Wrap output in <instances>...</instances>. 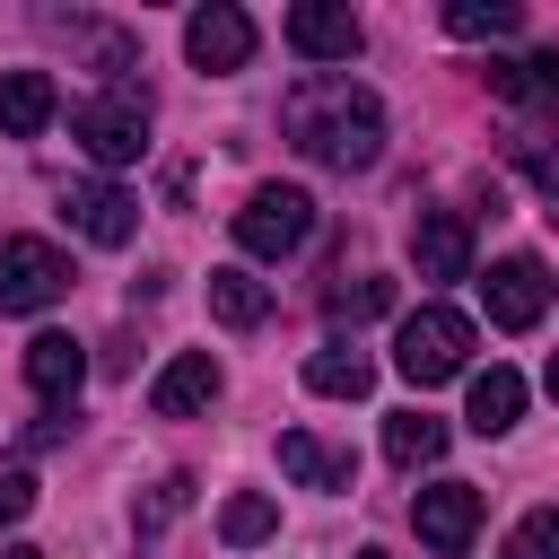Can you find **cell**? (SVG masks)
Instances as JSON below:
<instances>
[{
	"label": "cell",
	"instance_id": "17",
	"mask_svg": "<svg viewBox=\"0 0 559 559\" xmlns=\"http://www.w3.org/2000/svg\"><path fill=\"white\" fill-rule=\"evenodd\" d=\"M306 384H314L323 402H367L376 358H367V349H349V341H332V349H314V358H306Z\"/></svg>",
	"mask_w": 559,
	"mask_h": 559
},
{
	"label": "cell",
	"instance_id": "6",
	"mask_svg": "<svg viewBox=\"0 0 559 559\" xmlns=\"http://www.w3.org/2000/svg\"><path fill=\"white\" fill-rule=\"evenodd\" d=\"M411 524H419V542H428L437 559H463L472 533H480V489H472V480H428V489L411 498Z\"/></svg>",
	"mask_w": 559,
	"mask_h": 559
},
{
	"label": "cell",
	"instance_id": "14",
	"mask_svg": "<svg viewBox=\"0 0 559 559\" xmlns=\"http://www.w3.org/2000/svg\"><path fill=\"white\" fill-rule=\"evenodd\" d=\"M280 472H288L297 489H349V480H358V454H349V445H323L314 428H288V437H280Z\"/></svg>",
	"mask_w": 559,
	"mask_h": 559
},
{
	"label": "cell",
	"instance_id": "21",
	"mask_svg": "<svg viewBox=\"0 0 559 559\" xmlns=\"http://www.w3.org/2000/svg\"><path fill=\"white\" fill-rule=\"evenodd\" d=\"M271 533H280V507H271V498L245 489V498L218 507V542H227V550H253V542H271Z\"/></svg>",
	"mask_w": 559,
	"mask_h": 559
},
{
	"label": "cell",
	"instance_id": "23",
	"mask_svg": "<svg viewBox=\"0 0 559 559\" xmlns=\"http://www.w3.org/2000/svg\"><path fill=\"white\" fill-rule=\"evenodd\" d=\"M445 26H454L463 44H480V35H515V26H524V9H515V0H489V9H480V0H454V9H445Z\"/></svg>",
	"mask_w": 559,
	"mask_h": 559
},
{
	"label": "cell",
	"instance_id": "24",
	"mask_svg": "<svg viewBox=\"0 0 559 559\" xmlns=\"http://www.w3.org/2000/svg\"><path fill=\"white\" fill-rule=\"evenodd\" d=\"M183 507H192V472H166V480H157V489L131 507V524H140V533H157V524H175Z\"/></svg>",
	"mask_w": 559,
	"mask_h": 559
},
{
	"label": "cell",
	"instance_id": "27",
	"mask_svg": "<svg viewBox=\"0 0 559 559\" xmlns=\"http://www.w3.org/2000/svg\"><path fill=\"white\" fill-rule=\"evenodd\" d=\"M61 437H70V411H44V419L26 428V445H61Z\"/></svg>",
	"mask_w": 559,
	"mask_h": 559
},
{
	"label": "cell",
	"instance_id": "4",
	"mask_svg": "<svg viewBox=\"0 0 559 559\" xmlns=\"http://www.w3.org/2000/svg\"><path fill=\"white\" fill-rule=\"evenodd\" d=\"M306 236H314V201H306L297 183H253V192H245V210H236V245H245V253L280 262V253H297Z\"/></svg>",
	"mask_w": 559,
	"mask_h": 559
},
{
	"label": "cell",
	"instance_id": "22",
	"mask_svg": "<svg viewBox=\"0 0 559 559\" xmlns=\"http://www.w3.org/2000/svg\"><path fill=\"white\" fill-rule=\"evenodd\" d=\"M384 306H393V280H332L323 288V314L332 323H376Z\"/></svg>",
	"mask_w": 559,
	"mask_h": 559
},
{
	"label": "cell",
	"instance_id": "19",
	"mask_svg": "<svg viewBox=\"0 0 559 559\" xmlns=\"http://www.w3.org/2000/svg\"><path fill=\"white\" fill-rule=\"evenodd\" d=\"M384 454H393L402 472H428V463L445 454V419H428V411H393V419H384Z\"/></svg>",
	"mask_w": 559,
	"mask_h": 559
},
{
	"label": "cell",
	"instance_id": "8",
	"mask_svg": "<svg viewBox=\"0 0 559 559\" xmlns=\"http://www.w3.org/2000/svg\"><path fill=\"white\" fill-rule=\"evenodd\" d=\"M480 297H489V323H498V332H533V323L550 314V271H542L533 253H507V262H489Z\"/></svg>",
	"mask_w": 559,
	"mask_h": 559
},
{
	"label": "cell",
	"instance_id": "29",
	"mask_svg": "<svg viewBox=\"0 0 559 559\" xmlns=\"http://www.w3.org/2000/svg\"><path fill=\"white\" fill-rule=\"evenodd\" d=\"M349 559H384V550H349Z\"/></svg>",
	"mask_w": 559,
	"mask_h": 559
},
{
	"label": "cell",
	"instance_id": "18",
	"mask_svg": "<svg viewBox=\"0 0 559 559\" xmlns=\"http://www.w3.org/2000/svg\"><path fill=\"white\" fill-rule=\"evenodd\" d=\"M210 314H218L227 332H253V323L271 314V288H262L253 271H210Z\"/></svg>",
	"mask_w": 559,
	"mask_h": 559
},
{
	"label": "cell",
	"instance_id": "28",
	"mask_svg": "<svg viewBox=\"0 0 559 559\" xmlns=\"http://www.w3.org/2000/svg\"><path fill=\"white\" fill-rule=\"evenodd\" d=\"M0 559H44V550H26V542H9V550H0Z\"/></svg>",
	"mask_w": 559,
	"mask_h": 559
},
{
	"label": "cell",
	"instance_id": "12",
	"mask_svg": "<svg viewBox=\"0 0 559 559\" xmlns=\"http://www.w3.org/2000/svg\"><path fill=\"white\" fill-rule=\"evenodd\" d=\"M26 384L44 393V411H70L79 384H87V341H70V332H35V341H26Z\"/></svg>",
	"mask_w": 559,
	"mask_h": 559
},
{
	"label": "cell",
	"instance_id": "2",
	"mask_svg": "<svg viewBox=\"0 0 559 559\" xmlns=\"http://www.w3.org/2000/svg\"><path fill=\"white\" fill-rule=\"evenodd\" d=\"M393 367L428 393V384H454L463 367H472V323L454 314V306H419V314H402V332H393Z\"/></svg>",
	"mask_w": 559,
	"mask_h": 559
},
{
	"label": "cell",
	"instance_id": "16",
	"mask_svg": "<svg viewBox=\"0 0 559 559\" xmlns=\"http://www.w3.org/2000/svg\"><path fill=\"white\" fill-rule=\"evenodd\" d=\"M463 419H472V437H507V428L524 419V376H515V367H489V376H472V402H463Z\"/></svg>",
	"mask_w": 559,
	"mask_h": 559
},
{
	"label": "cell",
	"instance_id": "7",
	"mask_svg": "<svg viewBox=\"0 0 559 559\" xmlns=\"http://www.w3.org/2000/svg\"><path fill=\"white\" fill-rule=\"evenodd\" d=\"M183 52H192V70L227 79V70H245V61H253V17H245L236 0H210V9H192V17H183Z\"/></svg>",
	"mask_w": 559,
	"mask_h": 559
},
{
	"label": "cell",
	"instance_id": "1",
	"mask_svg": "<svg viewBox=\"0 0 559 559\" xmlns=\"http://www.w3.org/2000/svg\"><path fill=\"white\" fill-rule=\"evenodd\" d=\"M280 131L297 157L332 166V175H367L384 157V105L376 87H358L349 70H306L288 96H280Z\"/></svg>",
	"mask_w": 559,
	"mask_h": 559
},
{
	"label": "cell",
	"instance_id": "11",
	"mask_svg": "<svg viewBox=\"0 0 559 559\" xmlns=\"http://www.w3.org/2000/svg\"><path fill=\"white\" fill-rule=\"evenodd\" d=\"M411 262H419V280H472V218L463 210H419L411 218Z\"/></svg>",
	"mask_w": 559,
	"mask_h": 559
},
{
	"label": "cell",
	"instance_id": "25",
	"mask_svg": "<svg viewBox=\"0 0 559 559\" xmlns=\"http://www.w3.org/2000/svg\"><path fill=\"white\" fill-rule=\"evenodd\" d=\"M507 559H559V507H533V515L507 533Z\"/></svg>",
	"mask_w": 559,
	"mask_h": 559
},
{
	"label": "cell",
	"instance_id": "9",
	"mask_svg": "<svg viewBox=\"0 0 559 559\" xmlns=\"http://www.w3.org/2000/svg\"><path fill=\"white\" fill-rule=\"evenodd\" d=\"M358 44H367V26L341 0H297L288 9V52L297 61H358Z\"/></svg>",
	"mask_w": 559,
	"mask_h": 559
},
{
	"label": "cell",
	"instance_id": "10",
	"mask_svg": "<svg viewBox=\"0 0 559 559\" xmlns=\"http://www.w3.org/2000/svg\"><path fill=\"white\" fill-rule=\"evenodd\" d=\"M61 218L87 236V245H131L140 236V201L122 183H61Z\"/></svg>",
	"mask_w": 559,
	"mask_h": 559
},
{
	"label": "cell",
	"instance_id": "3",
	"mask_svg": "<svg viewBox=\"0 0 559 559\" xmlns=\"http://www.w3.org/2000/svg\"><path fill=\"white\" fill-rule=\"evenodd\" d=\"M70 140L96 157V166H131L148 148V96L140 87H114V96H87L70 114Z\"/></svg>",
	"mask_w": 559,
	"mask_h": 559
},
{
	"label": "cell",
	"instance_id": "20",
	"mask_svg": "<svg viewBox=\"0 0 559 559\" xmlns=\"http://www.w3.org/2000/svg\"><path fill=\"white\" fill-rule=\"evenodd\" d=\"M489 87H498L507 105H550V96H559V61H550V52H533V61H489Z\"/></svg>",
	"mask_w": 559,
	"mask_h": 559
},
{
	"label": "cell",
	"instance_id": "26",
	"mask_svg": "<svg viewBox=\"0 0 559 559\" xmlns=\"http://www.w3.org/2000/svg\"><path fill=\"white\" fill-rule=\"evenodd\" d=\"M26 507H35V472L26 463H0V524H17Z\"/></svg>",
	"mask_w": 559,
	"mask_h": 559
},
{
	"label": "cell",
	"instance_id": "13",
	"mask_svg": "<svg viewBox=\"0 0 559 559\" xmlns=\"http://www.w3.org/2000/svg\"><path fill=\"white\" fill-rule=\"evenodd\" d=\"M210 402H218V358H210V349L166 358V376L148 384V411H157V419H192V411H210Z\"/></svg>",
	"mask_w": 559,
	"mask_h": 559
},
{
	"label": "cell",
	"instance_id": "15",
	"mask_svg": "<svg viewBox=\"0 0 559 559\" xmlns=\"http://www.w3.org/2000/svg\"><path fill=\"white\" fill-rule=\"evenodd\" d=\"M52 114H61L52 70H0V131H9V140H35Z\"/></svg>",
	"mask_w": 559,
	"mask_h": 559
},
{
	"label": "cell",
	"instance_id": "5",
	"mask_svg": "<svg viewBox=\"0 0 559 559\" xmlns=\"http://www.w3.org/2000/svg\"><path fill=\"white\" fill-rule=\"evenodd\" d=\"M70 288V253L44 236H9L0 245V314H44Z\"/></svg>",
	"mask_w": 559,
	"mask_h": 559
}]
</instances>
